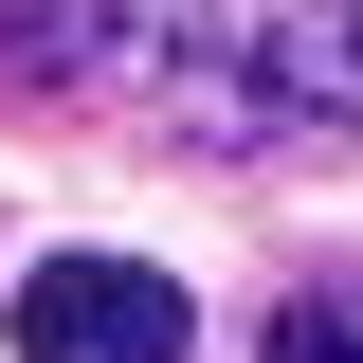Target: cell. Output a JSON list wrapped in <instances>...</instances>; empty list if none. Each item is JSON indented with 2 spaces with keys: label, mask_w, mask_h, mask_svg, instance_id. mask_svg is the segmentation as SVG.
<instances>
[{
  "label": "cell",
  "mask_w": 363,
  "mask_h": 363,
  "mask_svg": "<svg viewBox=\"0 0 363 363\" xmlns=\"http://www.w3.org/2000/svg\"><path fill=\"white\" fill-rule=\"evenodd\" d=\"M255 363H363V272H327V291H291Z\"/></svg>",
  "instance_id": "obj_4"
},
{
  "label": "cell",
  "mask_w": 363,
  "mask_h": 363,
  "mask_svg": "<svg viewBox=\"0 0 363 363\" xmlns=\"http://www.w3.org/2000/svg\"><path fill=\"white\" fill-rule=\"evenodd\" d=\"M182 272L145 255H55L37 291H18V363H182Z\"/></svg>",
  "instance_id": "obj_3"
},
{
  "label": "cell",
  "mask_w": 363,
  "mask_h": 363,
  "mask_svg": "<svg viewBox=\"0 0 363 363\" xmlns=\"http://www.w3.org/2000/svg\"><path fill=\"white\" fill-rule=\"evenodd\" d=\"M200 145H363V0H255V18H200L164 91Z\"/></svg>",
  "instance_id": "obj_1"
},
{
  "label": "cell",
  "mask_w": 363,
  "mask_h": 363,
  "mask_svg": "<svg viewBox=\"0 0 363 363\" xmlns=\"http://www.w3.org/2000/svg\"><path fill=\"white\" fill-rule=\"evenodd\" d=\"M182 55H200V0H18L0 18L18 91H109V109H164Z\"/></svg>",
  "instance_id": "obj_2"
}]
</instances>
